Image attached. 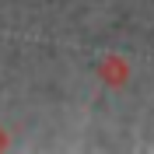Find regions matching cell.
Wrapping results in <instances>:
<instances>
[{"label":"cell","mask_w":154,"mask_h":154,"mask_svg":"<svg viewBox=\"0 0 154 154\" xmlns=\"http://www.w3.org/2000/svg\"><path fill=\"white\" fill-rule=\"evenodd\" d=\"M7 147H11V140H7V130L0 126V151H7Z\"/></svg>","instance_id":"7a4b0ae2"},{"label":"cell","mask_w":154,"mask_h":154,"mask_svg":"<svg viewBox=\"0 0 154 154\" xmlns=\"http://www.w3.org/2000/svg\"><path fill=\"white\" fill-rule=\"evenodd\" d=\"M98 81L105 88H112V91H123L126 84H130V77H133V67H130V60L119 56V53H105V56L98 60Z\"/></svg>","instance_id":"6da1fadb"}]
</instances>
